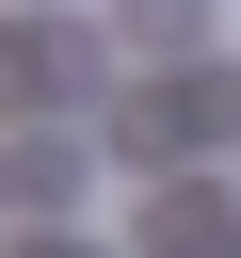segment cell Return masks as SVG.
I'll list each match as a JSON object with an SVG mask.
<instances>
[{"label": "cell", "mask_w": 241, "mask_h": 258, "mask_svg": "<svg viewBox=\"0 0 241 258\" xmlns=\"http://www.w3.org/2000/svg\"><path fill=\"white\" fill-rule=\"evenodd\" d=\"M225 129H241V81H225V64H193V81H161V97H145V129H129V145H145V161H209Z\"/></svg>", "instance_id": "cell-1"}, {"label": "cell", "mask_w": 241, "mask_h": 258, "mask_svg": "<svg viewBox=\"0 0 241 258\" xmlns=\"http://www.w3.org/2000/svg\"><path fill=\"white\" fill-rule=\"evenodd\" d=\"M112 48L129 64H193L209 48V0H112Z\"/></svg>", "instance_id": "cell-2"}, {"label": "cell", "mask_w": 241, "mask_h": 258, "mask_svg": "<svg viewBox=\"0 0 241 258\" xmlns=\"http://www.w3.org/2000/svg\"><path fill=\"white\" fill-rule=\"evenodd\" d=\"M16 258H96V242H16Z\"/></svg>", "instance_id": "cell-3"}]
</instances>
